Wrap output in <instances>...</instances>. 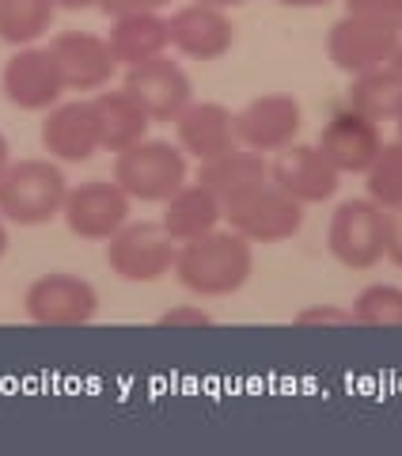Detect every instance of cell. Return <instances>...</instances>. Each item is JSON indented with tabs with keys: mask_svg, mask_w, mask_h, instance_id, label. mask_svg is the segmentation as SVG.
I'll return each instance as SVG.
<instances>
[{
	"mask_svg": "<svg viewBox=\"0 0 402 456\" xmlns=\"http://www.w3.org/2000/svg\"><path fill=\"white\" fill-rule=\"evenodd\" d=\"M254 270V251L251 240H243L239 232H209L201 240L182 244L175 255V274L190 293L197 297H228L239 293L247 285Z\"/></svg>",
	"mask_w": 402,
	"mask_h": 456,
	"instance_id": "6da1fadb",
	"label": "cell"
},
{
	"mask_svg": "<svg viewBox=\"0 0 402 456\" xmlns=\"http://www.w3.org/2000/svg\"><path fill=\"white\" fill-rule=\"evenodd\" d=\"M68 179L50 160H20L8 164L0 175V217H8L20 228H35L53 221L65 209Z\"/></svg>",
	"mask_w": 402,
	"mask_h": 456,
	"instance_id": "7a4b0ae2",
	"label": "cell"
},
{
	"mask_svg": "<svg viewBox=\"0 0 402 456\" xmlns=\"http://www.w3.org/2000/svg\"><path fill=\"white\" fill-rule=\"evenodd\" d=\"M114 183L133 202H167L179 187H186V152L167 141H137L114 160Z\"/></svg>",
	"mask_w": 402,
	"mask_h": 456,
	"instance_id": "3957f363",
	"label": "cell"
},
{
	"mask_svg": "<svg viewBox=\"0 0 402 456\" xmlns=\"http://www.w3.org/2000/svg\"><path fill=\"white\" fill-rule=\"evenodd\" d=\"M175 240L164 232V224H122L107 244V266L122 281H160L164 274L175 270Z\"/></svg>",
	"mask_w": 402,
	"mask_h": 456,
	"instance_id": "277c9868",
	"label": "cell"
},
{
	"mask_svg": "<svg viewBox=\"0 0 402 456\" xmlns=\"http://www.w3.org/2000/svg\"><path fill=\"white\" fill-rule=\"evenodd\" d=\"M330 255L350 270H372L383 259V209L372 198H350L334 209L326 232Z\"/></svg>",
	"mask_w": 402,
	"mask_h": 456,
	"instance_id": "5b68a950",
	"label": "cell"
},
{
	"mask_svg": "<svg viewBox=\"0 0 402 456\" xmlns=\"http://www.w3.org/2000/svg\"><path fill=\"white\" fill-rule=\"evenodd\" d=\"M224 217L232 224V232L251 240V244H281V240L300 232L304 206L285 191H277L274 183H266V187H258L254 194L224 206Z\"/></svg>",
	"mask_w": 402,
	"mask_h": 456,
	"instance_id": "8992f818",
	"label": "cell"
},
{
	"mask_svg": "<svg viewBox=\"0 0 402 456\" xmlns=\"http://www.w3.org/2000/svg\"><path fill=\"white\" fill-rule=\"evenodd\" d=\"M23 308H27V316L42 327H80V323L95 320L99 293L92 281L57 270V274H42L27 285Z\"/></svg>",
	"mask_w": 402,
	"mask_h": 456,
	"instance_id": "52a82bcc",
	"label": "cell"
},
{
	"mask_svg": "<svg viewBox=\"0 0 402 456\" xmlns=\"http://www.w3.org/2000/svg\"><path fill=\"white\" fill-rule=\"evenodd\" d=\"M398 42V23H383V20H368V16H342L326 35V53L334 69L342 73H368L391 61Z\"/></svg>",
	"mask_w": 402,
	"mask_h": 456,
	"instance_id": "ba28073f",
	"label": "cell"
},
{
	"mask_svg": "<svg viewBox=\"0 0 402 456\" xmlns=\"http://www.w3.org/2000/svg\"><path fill=\"white\" fill-rule=\"evenodd\" d=\"M122 88L145 107L152 122H175L179 114L194 103L190 77H186V69L179 61H171L167 53L152 57V61H141V65H129Z\"/></svg>",
	"mask_w": 402,
	"mask_h": 456,
	"instance_id": "9c48e42d",
	"label": "cell"
},
{
	"mask_svg": "<svg viewBox=\"0 0 402 456\" xmlns=\"http://www.w3.org/2000/svg\"><path fill=\"white\" fill-rule=\"evenodd\" d=\"M129 198L118 183L92 179L80 187H68L61 217L68 224V232L80 240H110L118 228L129 221Z\"/></svg>",
	"mask_w": 402,
	"mask_h": 456,
	"instance_id": "30bf717a",
	"label": "cell"
},
{
	"mask_svg": "<svg viewBox=\"0 0 402 456\" xmlns=\"http://www.w3.org/2000/svg\"><path fill=\"white\" fill-rule=\"evenodd\" d=\"M300 122L304 110L293 95H258L236 114V137L251 152H281L296 141Z\"/></svg>",
	"mask_w": 402,
	"mask_h": 456,
	"instance_id": "8fae6325",
	"label": "cell"
},
{
	"mask_svg": "<svg viewBox=\"0 0 402 456\" xmlns=\"http://www.w3.org/2000/svg\"><path fill=\"white\" fill-rule=\"evenodd\" d=\"M0 84H4L8 103L20 110H53L65 92V80H61V69H57L53 53L38 46H23L12 53Z\"/></svg>",
	"mask_w": 402,
	"mask_h": 456,
	"instance_id": "7c38bea8",
	"label": "cell"
},
{
	"mask_svg": "<svg viewBox=\"0 0 402 456\" xmlns=\"http://www.w3.org/2000/svg\"><path fill=\"white\" fill-rule=\"evenodd\" d=\"M342 171L319 152V145H289L269 164V183L300 206H319L326 198H334Z\"/></svg>",
	"mask_w": 402,
	"mask_h": 456,
	"instance_id": "4fadbf2b",
	"label": "cell"
},
{
	"mask_svg": "<svg viewBox=\"0 0 402 456\" xmlns=\"http://www.w3.org/2000/svg\"><path fill=\"white\" fill-rule=\"evenodd\" d=\"M380 149H383L380 122L357 114L353 107L334 110L319 134V152L342 171V175H365Z\"/></svg>",
	"mask_w": 402,
	"mask_h": 456,
	"instance_id": "5bb4252c",
	"label": "cell"
},
{
	"mask_svg": "<svg viewBox=\"0 0 402 456\" xmlns=\"http://www.w3.org/2000/svg\"><path fill=\"white\" fill-rule=\"evenodd\" d=\"M50 53H53L57 69H61L65 88H73V92L103 88V84H110L114 69H118V61H114V53H110V42L103 35H92V31L57 35L50 42Z\"/></svg>",
	"mask_w": 402,
	"mask_h": 456,
	"instance_id": "9a60e30c",
	"label": "cell"
},
{
	"mask_svg": "<svg viewBox=\"0 0 402 456\" xmlns=\"http://www.w3.org/2000/svg\"><path fill=\"white\" fill-rule=\"evenodd\" d=\"M42 145L50 156L65 164H84L92 160L95 149H103L99 137V118L92 99H76V103H57L46 122H42Z\"/></svg>",
	"mask_w": 402,
	"mask_h": 456,
	"instance_id": "2e32d148",
	"label": "cell"
},
{
	"mask_svg": "<svg viewBox=\"0 0 402 456\" xmlns=\"http://www.w3.org/2000/svg\"><path fill=\"white\" fill-rule=\"evenodd\" d=\"M171 46L179 53L194 57V61H217L232 50L236 27L228 20V12L209 8V4H186L167 20Z\"/></svg>",
	"mask_w": 402,
	"mask_h": 456,
	"instance_id": "e0dca14e",
	"label": "cell"
},
{
	"mask_svg": "<svg viewBox=\"0 0 402 456\" xmlns=\"http://www.w3.org/2000/svg\"><path fill=\"white\" fill-rule=\"evenodd\" d=\"M179 149L190 152L197 164H209L217 156L239 149L236 137V114L221 103H190L175 118Z\"/></svg>",
	"mask_w": 402,
	"mask_h": 456,
	"instance_id": "ac0fdd59",
	"label": "cell"
},
{
	"mask_svg": "<svg viewBox=\"0 0 402 456\" xmlns=\"http://www.w3.org/2000/svg\"><path fill=\"white\" fill-rule=\"evenodd\" d=\"M224 221V202L209 187L201 183H186L164 202V232L175 240V244H190L209 232H217Z\"/></svg>",
	"mask_w": 402,
	"mask_h": 456,
	"instance_id": "d6986e66",
	"label": "cell"
},
{
	"mask_svg": "<svg viewBox=\"0 0 402 456\" xmlns=\"http://www.w3.org/2000/svg\"><path fill=\"white\" fill-rule=\"evenodd\" d=\"M197 183L201 187H209L224 206H232V202H239V198L254 194L258 187H266L269 183V164L262 160V152L232 149V152L217 156V160L201 164Z\"/></svg>",
	"mask_w": 402,
	"mask_h": 456,
	"instance_id": "ffe728a7",
	"label": "cell"
},
{
	"mask_svg": "<svg viewBox=\"0 0 402 456\" xmlns=\"http://www.w3.org/2000/svg\"><path fill=\"white\" fill-rule=\"evenodd\" d=\"M110 53L118 65H141V61H152L171 46V35H167V20L160 12H133V16H118L110 27Z\"/></svg>",
	"mask_w": 402,
	"mask_h": 456,
	"instance_id": "44dd1931",
	"label": "cell"
},
{
	"mask_svg": "<svg viewBox=\"0 0 402 456\" xmlns=\"http://www.w3.org/2000/svg\"><path fill=\"white\" fill-rule=\"evenodd\" d=\"M95 118H99V137H103V149L122 152L137 141H145L152 118L145 114V107L137 103L125 88L122 92H99L95 99Z\"/></svg>",
	"mask_w": 402,
	"mask_h": 456,
	"instance_id": "7402d4cb",
	"label": "cell"
},
{
	"mask_svg": "<svg viewBox=\"0 0 402 456\" xmlns=\"http://www.w3.org/2000/svg\"><path fill=\"white\" fill-rule=\"evenodd\" d=\"M346 107H353L372 122H395L402 114V73L391 61L368 69V73H357L346 92Z\"/></svg>",
	"mask_w": 402,
	"mask_h": 456,
	"instance_id": "603a6c76",
	"label": "cell"
},
{
	"mask_svg": "<svg viewBox=\"0 0 402 456\" xmlns=\"http://www.w3.org/2000/svg\"><path fill=\"white\" fill-rule=\"evenodd\" d=\"M57 0H0V42L31 46L50 31Z\"/></svg>",
	"mask_w": 402,
	"mask_h": 456,
	"instance_id": "cb8c5ba5",
	"label": "cell"
},
{
	"mask_svg": "<svg viewBox=\"0 0 402 456\" xmlns=\"http://www.w3.org/2000/svg\"><path fill=\"white\" fill-rule=\"evenodd\" d=\"M368 175V198L380 209L402 206V141H391L376 152V160L365 171Z\"/></svg>",
	"mask_w": 402,
	"mask_h": 456,
	"instance_id": "d4e9b609",
	"label": "cell"
},
{
	"mask_svg": "<svg viewBox=\"0 0 402 456\" xmlns=\"http://www.w3.org/2000/svg\"><path fill=\"white\" fill-rule=\"evenodd\" d=\"M353 320L361 327H402V289L398 285H368L353 301Z\"/></svg>",
	"mask_w": 402,
	"mask_h": 456,
	"instance_id": "484cf974",
	"label": "cell"
},
{
	"mask_svg": "<svg viewBox=\"0 0 402 456\" xmlns=\"http://www.w3.org/2000/svg\"><path fill=\"white\" fill-rule=\"evenodd\" d=\"M353 312L334 308V305H311L304 312H296V327H353Z\"/></svg>",
	"mask_w": 402,
	"mask_h": 456,
	"instance_id": "4316f807",
	"label": "cell"
},
{
	"mask_svg": "<svg viewBox=\"0 0 402 456\" xmlns=\"http://www.w3.org/2000/svg\"><path fill=\"white\" fill-rule=\"evenodd\" d=\"M346 8H350V16H368V20L402 27V0H346Z\"/></svg>",
	"mask_w": 402,
	"mask_h": 456,
	"instance_id": "83f0119b",
	"label": "cell"
},
{
	"mask_svg": "<svg viewBox=\"0 0 402 456\" xmlns=\"http://www.w3.org/2000/svg\"><path fill=\"white\" fill-rule=\"evenodd\" d=\"M156 323L160 327H213V316L201 305H175V308H167Z\"/></svg>",
	"mask_w": 402,
	"mask_h": 456,
	"instance_id": "f1b7e54d",
	"label": "cell"
},
{
	"mask_svg": "<svg viewBox=\"0 0 402 456\" xmlns=\"http://www.w3.org/2000/svg\"><path fill=\"white\" fill-rule=\"evenodd\" d=\"M383 255L402 266V206L383 209Z\"/></svg>",
	"mask_w": 402,
	"mask_h": 456,
	"instance_id": "f546056e",
	"label": "cell"
},
{
	"mask_svg": "<svg viewBox=\"0 0 402 456\" xmlns=\"http://www.w3.org/2000/svg\"><path fill=\"white\" fill-rule=\"evenodd\" d=\"M171 0H103L99 4V12H107V16H133V12H160V8H167Z\"/></svg>",
	"mask_w": 402,
	"mask_h": 456,
	"instance_id": "4dcf8cb0",
	"label": "cell"
},
{
	"mask_svg": "<svg viewBox=\"0 0 402 456\" xmlns=\"http://www.w3.org/2000/svg\"><path fill=\"white\" fill-rule=\"evenodd\" d=\"M99 4H103V0H57V8H68V12H88Z\"/></svg>",
	"mask_w": 402,
	"mask_h": 456,
	"instance_id": "1f68e13d",
	"label": "cell"
},
{
	"mask_svg": "<svg viewBox=\"0 0 402 456\" xmlns=\"http://www.w3.org/2000/svg\"><path fill=\"white\" fill-rule=\"evenodd\" d=\"M281 8H323V4H330V0H277Z\"/></svg>",
	"mask_w": 402,
	"mask_h": 456,
	"instance_id": "d6a6232c",
	"label": "cell"
},
{
	"mask_svg": "<svg viewBox=\"0 0 402 456\" xmlns=\"http://www.w3.org/2000/svg\"><path fill=\"white\" fill-rule=\"evenodd\" d=\"M197 4H209V8H221V12H228V8H243L247 0H197Z\"/></svg>",
	"mask_w": 402,
	"mask_h": 456,
	"instance_id": "836d02e7",
	"label": "cell"
},
{
	"mask_svg": "<svg viewBox=\"0 0 402 456\" xmlns=\"http://www.w3.org/2000/svg\"><path fill=\"white\" fill-rule=\"evenodd\" d=\"M8 164H12V156H8V141H4V134H0V175L8 171Z\"/></svg>",
	"mask_w": 402,
	"mask_h": 456,
	"instance_id": "e575fe53",
	"label": "cell"
},
{
	"mask_svg": "<svg viewBox=\"0 0 402 456\" xmlns=\"http://www.w3.org/2000/svg\"><path fill=\"white\" fill-rule=\"evenodd\" d=\"M391 65L402 73V27H398V42H395V53H391Z\"/></svg>",
	"mask_w": 402,
	"mask_h": 456,
	"instance_id": "d590c367",
	"label": "cell"
},
{
	"mask_svg": "<svg viewBox=\"0 0 402 456\" xmlns=\"http://www.w3.org/2000/svg\"><path fill=\"white\" fill-rule=\"evenodd\" d=\"M4 251H8V228H4V217H0V259H4Z\"/></svg>",
	"mask_w": 402,
	"mask_h": 456,
	"instance_id": "8d00e7d4",
	"label": "cell"
},
{
	"mask_svg": "<svg viewBox=\"0 0 402 456\" xmlns=\"http://www.w3.org/2000/svg\"><path fill=\"white\" fill-rule=\"evenodd\" d=\"M395 122H398V141H402V114H398V118H395Z\"/></svg>",
	"mask_w": 402,
	"mask_h": 456,
	"instance_id": "74e56055",
	"label": "cell"
}]
</instances>
